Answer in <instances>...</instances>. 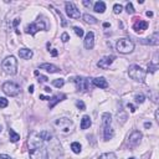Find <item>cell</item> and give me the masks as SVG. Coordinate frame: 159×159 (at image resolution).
<instances>
[{"instance_id":"cell-1","label":"cell","mask_w":159,"mask_h":159,"mask_svg":"<svg viewBox=\"0 0 159 159\" xmlns=\"http://www.w3.org/2000/svg\"><path fill=\"white\" fill-rule=\"evenodd\" d=\"M37 139H34L31 137L30 143L31 147L29 149V154H30V159H48V152L47 148L43 145V140L39 137V134H36Z\"/></svg>"},{"instance_id":"cell-2","label":"cell","mask_w":159,"mask_h":159,"mask_svg":"<svg viewBox=\"0 0 159 159\" xmlns=\"http://www.w3.org/2000/svg\"><path fill=\"white\" fill-rule=\"evenodd\" d=\"M128 75L132 80H134L137 82H144L145 76H147V71L143 70L139 65H130L128 68Z\"/></svg>"},{"instance_id":"cell-3","label":"cell","mask_w":159,"mask_h":159,"mask_svg":"<svg viewBox=\"0 0 159 159\" xmlns=\"http://www.w3.org/2000/svg\"><path fill=\"white\" fill-rule=\"evenodd\" d=\"M1 67H2L4 72L7 73V75H16V72H17V60L14 56H7L2 61Z\"/></svg>"},{"instance_id":"cell-4","label":"cell","mask_w":159,"mask_h":159,"mask_svg":"<svg viewBox=\"0 0 159 159\" xmlns=\"http://www.w3.org/2000/svg\"><path fill=\"white\" fill-rule=\"evenodd\" d=\"M53 124H55V127H56L58 130H61L62 133H70V132H72L73 125H75L73 122H72L71 119L66 118V117L56 119V120L53 122Z\"/></svg>"},{"instance_id":"cell-5","label":"cell","mask_w":159,"mask_h":159,"mask_svg":"<svg viewBox=\"0 0 159 159\" xmlns=\"http://www.w3.org/2000/svg\"><path fill=\"white\" fill-rule=\"evenodd\" d=\"M116 47H117V51L120 53H130L134 50V43L129 39L123 37V39H119L117 41Z\"/></svg>"},{"instance_id":"cell-6","label":"cell","mask_w":159,"mask_h":159,"mask_svg":"<svg viewBox=\"0 0 159 159\" xmlns=\"http://www.w3.org/2000/svg\"><path fill=\"white\" fill-rule=\"evenodd\" d=\"M1 88H2L4 93L10 96V97H15V96H17L20 93V86L17 83H15V82H10V81L5 82Z\"/></svg>"},{"instance_id":"cell-7","label":"cell","mask_w":159,"mask_h":159,"mask_svg":"<svg viewBox=\"0 0 159 159\" xmlns=\"http://www.w3.org/2000/svg\"><path fill=\"white\" fill-rule=\"evenodd\" d=\"M45 29H46L45 21H43V20H40V17L37 19L36 22H31V24H29V25L25 27L26 32L30 34V35H32V36H34L39 30H45Z\"/></svg>"},{"instance_id":"cell-8","label":"cell","mask_w":159,"mask_h":159,"mask_svg":"<svg viewBox=\"0 0 159 159\" xmlns=\"http://www.w3.org/2000/svg\"><path fill=\"white\" fill-rule=\"evenodd\" d=\"M73 83L76 84L77 91L84 92V91H87V89H88L89 80H88V78H86V77H75V78H73Z\"/></svg>"},{"instance_id":"cell-9","label":"cell","mask_w":159,"mask_h":159,"mask_svg":"<svg viewBox=\"0 0 159 159\" xmlns=\"http://www.w3.org/2000/svg\"><path fill=\"white\" fill-rule=\"evenodd\" d=\"M65 6H66V14H67L71 19H80L81 12H80V10L75 6L73 2L67 1V2H65Z\"/></svg>"},{"instance_id":"cell-10","label":"cell","mask_w":159,"mask_h":159,"mask_svg":"<svg viewBox=\"0 0 159 159\" xmlns=\"http://www.w3.org/2000/svg\"><path fill=\"white\" fill-rule=\"evenodd\" d=\"M114 60H116V56H113V55H111V56H104L103 58H101V60L97 62V66H98L99 68L107 70V68L113 63Z\"/></svg>"},{"instance_id":"cell-11","label":"cell","mask_w":159,"mask_h":159,"mask_svg":"<svg viewBox=\"0 0 159 159\" xmlns=\"http://www.w3.org/2000/svg\"><path fill=\"white\" fill-rule=\"evenodd\" d=\"M140 139H142V133L139 130H133L128 138V143L130 147H135L140 143Z\"/></svg>"},{"instance_id":"cell-12","label":"cell","mask_w":159,"mask_h":159,"mask_svg":"<svg viewBox=\"0 0 159 159\" xmlns=\"http://www.w3.org/2000/svg\"><path fill=\"white\" fill-rule=\"evenodd\" d=\"M83 45H84V47H86L87 50L93 48V46H94V35H93L92 31H88V32L86 34L84 40H83Z\"/></svg>"},{"instance_id":"cell-13","label":"cell","mask_w":159,"mask_h":159,"mask_svg":"<svg viewBox=\"0 0 159 159\" xmlns=\"http://www.w3.org/2000/svg\"><path fill=\"white\" fill-rule=\"evenodd\" d=\"M135 22L133 24V29L135 32H143L144 30L148 29V22L144 21V20H140V19H134Z\"/></svg>"},{"instance_id":"cell-14","label":"cell","mask_w":159,"mask_h":159,"mask_svg":"<svg viewBox=\"0 0 159 159\" xmlns=\"http://www.w3.org/2000/svg\"><path fill=\"white\" fill-rule=\"evenodd\" d=\"M92 83H93V86H96L98 88H103V89L108 87V82L104 77H96L92 80Z\"/></svg>"},{"instance_id":"cell-15","label":"cell","mask_w":159,"mask_h":159,"mask_svg":"<svg viewBox=\"0 0 159 159\" xmlns=\"http://www.w3.org/2000/svg\"><path fill=\"white\" fill-rule=\"evenodd\" d=\"M40 68L41 70H45V71H47L50 73H56V72L60 71V68L57 66L52 65V63H42V65H40Z\"/></svg>"},{"instance_id":"cell-16","label":"cell","mask_w":159,"mask_h":159,"mask_svg":"<svg viewBox=\"0 0 159 159\" xmlns=\"http://www.w3.org/2000/svg\"><path fill=\"white\" fill-rule=\"evenodd\" d=\"M32 55H34V52L30 48H20L19 50V56L24 60H30L32 57Z\"/></svg>"},{"instance_id":"cell-17","label":"cell","mask_w":159,"mask_h":159,"mask_svg":"<svg viewBox=\"0 0 159 159\" xmlns=\"http://www.w3.org/2000/svg\"><path fill=\"white\" fill-rule=\"evenodd\" d=\"M104 129H103V137H104V140H109V139H112L113 138V135H114V130L112 129V127L111 125H107V127H103Z\"/></svg>"},{"instance_id":"cell-18","label":"cell","mask_w":159,"mask_h":159,"mask_svg":"<svg viewBox=\"0 0 159 159\" xmlns=\"http://www.w3.org/2000/svg\"><path fill=\"white\" fill-rule=\"evenodd\" d=\"M91 124H92V120L89 116H83L81 119V129H87L91 127Z\"/></svg>"},{"instance_id":"cell-19","label":"cell","mask_w":159,"mask_h":159,"mask_svg":"<svg viewBox=\"0 0 159 159\" xmlns=\"http://www.w3.org/2000/svg\"><path fill=\"white\" fill-rule=\"evenodd\" d=\"M93 10H94L96 12L102 14V12H104V10H106V4H104L103 1H97V2L94 4V6H93Z\"/></svg>"},{"instance_id":"cell-20","label":"cell","mask_w":159,"mask_h":159,"mask_svg":"<svg viewBox=\"0 0 159 159\" xmlns=\"http://www.w3.org/2000/svg\"><path fill=\"white\" fill-rule=\"evenodd\" d=\"M111 123H112V116L109 114V113H103L102 114V124H103V127H107V125H111Z\"/></svg>"},{"instance_id":"cell-21","label":"cell","mask_w":159,"mask_h":159,"mask_svg":"<svg viewBox=\"0 0 159 159\" xmlns=\"http://www.w3.org/2000/svg\"><path fill=\"white\" fill-rule=\"evenodd\" d=\"M147 40H149V41H147V42H144V43H149V45L157 46V45L159 43V34H158V32H154L153 36H152L150 39H147Z\"/></svg>"},{"instance_id":"cell-22","label":"cell","mask_w":159,"mask_h":159,"mask_svg":"<svg viewBox=\"0 0 159 159\" xmlns=\"http://www.w3.org/2000/svg\"><path fill=\"white\" fill-rule=\"evenodd\" d=\"M39 137H40L43 142H50V140L52 139V134L48 133L47 130H42V132H40V133H39Z\"/></svg>"},{"instance_id":"cell-23","label":"cell","mask_w":159,"mask_h":159,"mask_svg":"<svg viewBox=\"0 0 159 159\" xmlns=\"http://www.w3.org/2000/svg\"><path fill=\"white\" fill-rule=\"evenodd\" d=\"M82 17H83L84 22H87V24H91V25H94V24H97V19H96L94 16L89 15V14H84Z\"/></svg>"},{"instance_id":"cell-24","label":"cell","mask_w":159,"mask_h":159,"mask_svg":"<svg viewBox=\"0 0 159 159\" xmlns=\"http://www.w3.org/2000/svg\"><path fill=\"white\" fill-rule=\"evenodd\" d=\"M9 135H10V140L12 142V143H16L19 139H20V135L14 130V129H9Z\"/></svg>"},{"instance_id":"cell-25","label":"cell","mask_w":159,"mask_h":159,"mask_svg":"<svg viewBox=\"0 0 159 159\" xmlns=\"http://www.w3.org/2000/svg\"><path fill=\"white\" fill-rule=\"evenodd\" d=\"M97 159H117V155L113 152H108V153H103L101 154Z\"/></svg>"},{"instance_id":"cell-26","label":"cell","mask_w":159,"mask_h":159,"mask_svg":"<svg viewBox=\"0 0 159 159\" xmlns=\"http://www.w3.org/2000/svg\"><path fill=\"white\" fill-rule=\"evenodd\" d=\"M61 98H66V96H65V94H61V96H60V94H57V96H55V97L52 98V101L50 102V108H53L56 103H58L60 101H62Z\"/></svg>"},{"instance_id":"cell-27","label":"cell","mask_w":159,"mask_h":159,"mask_svg":"<svg viewBox=\"0 0 159 159\" xmlns=\"http://www.w3.org/2000/svg\"><path fill=\"white\" fill-rule=\"evenodd\" d=\"M81 144L78 143V142H73L72 144H71V149H72V152L73 153H76V154H78V153H81Z\"/></svg>"},{"instance_id":"cell-28","label":"cell","mask_w":159,"mask_h":159,"mask_svg":"<svg viewBox=\"0 0 159 159\" xmlns=\"http://www.w3.org/2000/svg\"><path fill=\"white\" fill-rule=\"evenodd\" d=\"M52 84H53L55 87H57V88H61V87L65 84V80H63V78H56V80L52 81Z\"/></svg>"},{"instance_id":"cell-29","label":"cell","mask_w":159,"mask_h":159,"mask_svg":"<svg viewBox=\"0 0 159 159\" xmlns=\"http://www.w3.org/2000/svg\"><path fill=\"white\" fill-rule=\"evenodd\" d=\"M73 31H75V34L78 36V37H82L83 36V30L81 29V27H78V26H73Z\"/></svg>"},{"instance_id":"cell-30","label":"cell","mask_w":159,"mask_h":159,"mask_svg":"<svg viewBox=\"0 0 159 159\" xmlns=\"http://www.w3.org/2000/svg\"><path fill=\"white\" fill-rule=\"evenodd\" d=\"M125 10H127V12H128V14H130V15H132V14H134V11H135V10H134V7H133V4H132V2H128V4L125 5Z\"/></svg>"},{"instance_id":"cell-31","label":"cell","mask_w":159,"mask_h":159,"mask_svg":"<svg viewBox=\"0 0 159 159\" xmlns=\"http://www.w3.org/2000/svg\"><path fill=\"white\" fill-rule=\"evenodd\" d=\"M134 99H135V103H143L144 101H145V97L143 96V94H137L135 97H134Z\"/></svg>"},{"instance_id":"cell-32","label":"cell","mask_w":159,"mask_h":159,"mask_svg":"<svg viewBox=\"0 0 159 159\" xmlns=\"http://www.w3.org/2000/svg\"><path fill=\"white\" fill-rule=\"evenodd\" d=\"M122 10H123V6H122L120 4H116V5L113 6V11H114V14H120Z\"/></svg>"},{"instance_id":"cell-33","label":"cell","mask_w":159,"mask_h":159,"mask_svg":"<svg viewBox=\"0 0 159 159\" xmlns=\"http://www.w3.org/2000/svg\"><path fill=\"white\" fill-rule=\"evenodd\" d=\"M7 104H9V101L4 97H0V108H5L7 107Z\"/></svg>"},{"instance_id":"cell-34","label":"cell","mask_w":159,"mask_h":159,"mask_svg":"<svg viewBox=\"0 0 159 159\" xmlns=\"http://www.w3.org/2000/svg\"><path fill=\"white\" fill-rule=\"evenodd\" d=\"M76 107H77L80 111H84V109H86V106H84V103H83L82 101H77V102H76Z\"/></svg>"},{"instance_id":"cell-35","label":"cell","mask_w":159,"mask_h":159,"mask_svg":"<svg viewBox=\"0 0 159 159\" xmlns=\"http://www.w3.org/2000/svg\"><path fill=\"white\" fill-rule=\"evenodd\" d=\"M61 40H62V42H67V41L70 40V35H68L67 32H63V34L61 35Z\"/></svg>"},{"instance_id":"cell-36","label":"cell","mask_w":159,"mask_h":159,"mask_svg":"<svg viewBox=\"0 0 159 159\" xmlns=\"http://www.w3.org/2000/svg\"><path fill=\"white\" fill-rule=\"evenodd\" d=\"M158 70V66H155V65H153V63H150L149 66H148V72H155Z\"/></svg>"},{"instance_id":"cell-37","label":"cell","mask_w":159,"mask_h":159,"mask_svg":"<svg viewBox=\"0 0 159 159\" xmlns=\"http://www.w3.org/2000/svg\"><path fill=\"white\" fill-rule=\"evenodd\" d=\"M127 107H128V108L130 109V112H132V113H133V112H135V107H134L133 104H130V103H128V104H127Z\"/></svg>"},{"instance_id":"cell-38","label":"cell","mask_w":159,"mask_h":159,"mask_svg":"<svg viewBox=\"0 0 159 159\" xmlns=\"http://www.w3.org/2000/svg\"><path fill=\"white\" fill-rule=\"evenodd\" d=\"M0 159H12V158L7 154H0Z\"/></svg>"},{"instance_id":"cell-39","label":"cell","mask_w":159,"mask_h":159,"mask_svg":"<svg viewBox=\"0 0 159 159\" xmlns=\"http://www.w3.org/2000/svg\"><path fill=\"white\" fill-rule=\"evenodd\" d=\"M47 80H48V78H47L46 76H40V77H39V82H40V81H41V82H46Z\"/></svg>"},{"instance_id":"cell-40","label":"cell","mask_w":159,"mask_h":159,"mask_svg":"<svg viewBox=\"0 0 159 159\" xmlns=\"http://www.w3.org/2000/svg\"><path fill=\"white\" fill-rule=\"evenodd\" d=\"M82 4H83L84 6H91V4H92V2H91V1H87V0H84V1H82Z\"/></svg>"},{"instance_id":"cell-41","label":"cell","mask_w":159,"mask_h":159,"mask_svg":"<svg viewBox=\"0 0 159 159\" xmlns=\"http://www.w3.org/2000/svg\"><path fill=\"white\" fill-rule=\"evenodd\" d=\"M144 127H145V128H150V127H152V123H150V122H145V123H144Z\"/></svg>"},{"instance_id":"cell-42","label":"cell","mask_w":159,"mask_h":159,"mask_svg":"<svg viewBox=\"0 0 159 159\" xmlns=\"http://www.w3.org/2000/svg\"><path fill=\"white\" fill-rule=\"evenodd\" d=\"M29 92H30V93H32V92H34V84L29 86Z\"/></svg>"},{"instance_id":"cell-43","label":"cell","mask_w":159,"mask_h":159,"mask_svg":"<svg viewBox=\"0 0 159 159\" xmlns=\"http://www.w3.org/2000/svg\"><path fill=\"white\" fill-rule=\"evenodd\" d=\"M40 99H45V101H46V99H50V98L46 97V96H43V94H40Z\"/></svg>"},{"instance_id":"cell-44","label":"cell","mask_w":159,"mask_h":159,"mask_svg":"<svg viewBox=\"0 0 159 159\" xmlns=\"http://www.w3.org/2000/svg\"><path fill=\"white\" fill-rule=\"evenodd\" d=\"M51 55L52 56H57V51L56 50H51Z\"/></svg>"},{"instance_id":"cell-45","label":"cell","mask_w":159,"mask_h":159,"mask_svg":"<svg viewBox=\"0 0 159 159\" xmlns=\"http://www.w3.org/2000/svg\"><path fill=\"white\" fill-rule=\"evenodd\" d=\"M43 89H45V92H47V93H51V88H50V87H45Z\"/></svg>"},{"instance_id":"cell-46","label":"cell","mask_w":159,"mask_h":159,"mask_svg":"<svg viewBox=\"0 0 159 159\" xmlns=\"http://www.w3.org/2000/svg\"><path fill=\"white\" fill-rule=\"evenodd\" d=\"M147 16H149V17L153 16V12H152V11H147Z\"/></svg>"},{"instance_id":"cell-47","label":"cell","mask_w":159,"mask_h":159,"mask_svg":"<svg viewBox=\"0 0 159 159\" xmlns=\"http://www.w3.org/2000/svg\"><path fill=\"white\" fill-rule=\"evenodd\" d=\"M103 26H104V27H108V26H109V24H108V22H104V24H103Z\"/></svg>"},{"instance_id":"cell-48","label":"cell","mask_w":159,"mask_h":159,"mask_svg":"<svg viewBox=\"0 0 159 159\" xmlns=\"http://www.w3.org/2000/svg\"><path fill=\"white\" fill-rule=\"evenodd\" d=\"M129 159H135V158H133V157H132V158H129Z\"/></svg>"},{"instance_id":"cell-49","label":"cell","mask_w":159,"mask_h":159,"mask_svg":"<svg viewBox=\"0 0 159 159\" xmlns=\"http://www.w3.org/2000/svg\"><path fill=\"white\" fill-rule=\"evenodd\" d=\"M0 132H1V125H0Z\"/></svg>"}]
</instances>
